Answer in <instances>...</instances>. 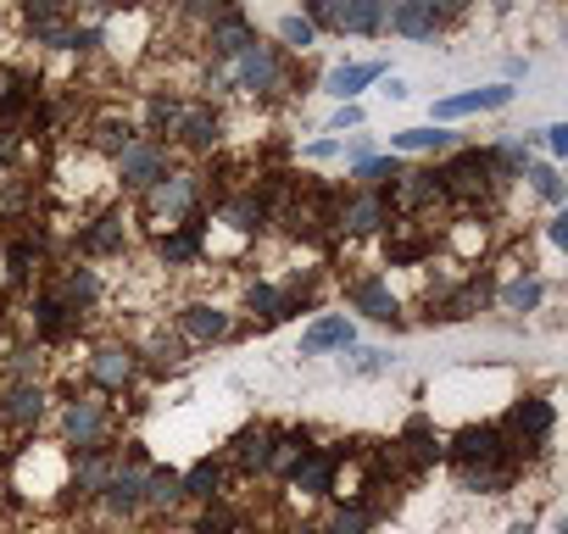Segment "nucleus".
I'll list each match as a JSON object with an SVG mask.
<instances>
[{"mask_svg":"<svg viewBox=\"0 0 568 534\" xmlns=\"http://www.w3.org/2000/svg\"><path fill=\"white\" fill-rule=\"evenodd\" d=\"M307 451H313V440H307V434H273V456H267V468L291 479V473H296V462H302Z\"/></svg>","mask_w":568,"mask_h":534,"instance_id":"29","label":"nucleus"},{"mask_svg":"<svg viewBox=\"0 0 568 534\" xmlns=\"http://www.w3.org/2000/svg\"><path fill=\"white\" fill-rule=\"evenodd\" d=\"M352 307L368 312L374 324H390V318H396V296L385 290V279H357V285H352Z\"/></svg>","mask_w":568,"mask_h":534,"instance_id":"19","label":"nucleus"},{"mask_svg":"<svg viewBox=\"0 0 568 534\" xmlns=\"http://www.w3.org/2000/svg\"><path fill=\"white\" fill-rule=\"evenodd\" d=\"M501 106H513V84H490V90L446 95V101H435V117L452 123V117H468V112H501Z\"/></svg>","mask_w":568,"mask_h":534,"instance_id":"5","label":"nucleus"},{"mask_svg":"<svg viewBox=\"0 0 568 534\" xmlns=\"http://www.w3.org/2000/svg\"><path fill=\"white\" fill-rule=\"evenodd\" d=\"M245 312L262 318V329H273V324L291 318V312H302V301L284 296V290H273V285H251V290H245Z\"/></svg>","mask_w":568,"mask_h":534,"instance_id":"14","label":"nucleus"},{"mask_svg":"<svg viewBox=\"0 0 568 534\" xmlns=\"http://www.w3.org/2000/svg\"><path fill=\"white\" fill-rule=\"evenodd\" d=\"M385 217H390V212H385V195L368 189V195H357V201H346V206L335 212V228H346V234H374Z\"/></svg>","mask_w":568,"mask_h":534,"instance_id":"12","label":"nucleus"},{"mask_svg":"<svg viewBox=\"0 0 568 534\" xmlns=\"http://www.w3.org/2000/svg\"><path fill=\"white\" fill-rule=\"evenodd\" d=\"M106 506L112 512H140L145 506V473L140 468H118L106 484Z\"/></svg>","mask_w":568,"mask_h":534,"instance_id":"21","label":"nucleus"},{"mask_svg":"<svg viewBox=\"0 0 568 534\" xmlns=\"http://www.w3.org/2000/svg\"><path fill=\"white\" fill-rule=\"evenodd\" d=\"M217 129H223V123H217L212 106H184L179 123H173V134H179L190 151H212V145H217Z\"/></svg>","mask_w":568,"mask_h":534,"instance_id":"15","label":"nucleus"},{"mask_svg":"<svg viewBox=\"0 0 568 534\" xmlns=\"http://www.w3.org/2000/svg\"><path fill=\"white\" fill-rule=\"evenodd\" d=\"M7 156H18V134H12V129H0V162H7Z\"/></svg>","mask_w":568,"mask_h":534,"instance_id":"47","label":"nucleus"},{"mask_svg":"<svg viewBox=\"0 0 568 534\" xmlns=\"http://www.w3.org/2000/svg\"><path fill=\"white\" fill-rule=\"evenodd\" d=\"M34 324H40V335H45V340H62V335H73V312H68L57 296H40V307H34Z\"/></svg>","mask_w":568,"mask_h":534,"instance_id":"32","label":"nucleus"},{"mask_svg":"<svg viewBox=\"0 0 568 534\" xmlns=\"http://www.w3.org/2000/svg\"><path fill=\"white\" fill-rule=\"evenodd\" d=\"M184 335L201 340V346H206V340H223V335H229V312H217V307H190V312H184Z\"/></svg>","mask_w":568,"mask_h":534,"instance_id":"27","label":"nucleus"},{"mask_svg":"<svg viewBox=\"0 0 568 534\" xmlns=\"http://www.w3.org/2000/svg\"><path fill=\"white\" fill-rule=\"evenodd\" d=\"M440 7H435V0H402V7H390L385 12V29H396L402 40H429L435 29H440Z\"/></svg>","mask_w":568,"mask_h":534,"instance_id":"4","label":"nucleus"},{"mask_svg":"<svg viewBox=\"0 0 568 534\" xmlns=\"http://www.w3.org/2000/svg\"><path fill=\"white\" fill-rule=\"evenodd\" d=\"M396 173H402L396 156H368V162H357V184H368V189H379V184L396 178Z\"/></svg>","mask_w":568,"mask_h":534,"instance_id":"37","label":"nucleus"},{"mask_svg":"<svg viewBox=\"0 0 568 534\" xmlns=\"http://www.w3.org/2000/svg\"><path fill=\"white\" fill-rule=\"evenodd\" d=\"M101 434H106V407L101 401H73L68 407V440L84 445V451H101Z\"/></svg>","mask_w":568,"mask_h":534,"instance_id":"10","label":"nucleus"},{"mask_svg":"<svg viewBox=\"0 0 568 534\" xmlns=\"http://www.w3.org/2000/svg\"><path fill=\"white\" fill-rule=\"evenodd\" d=\"M546 234H551V245H568V217H557V223H551Z\"/></svg>","mask_w":568,"mask_h":534,"instance_id":"49","label":"nucleus"},{"mask_svg":"<svg viewBox=\"0 0 568 534\" xmlns=\"http://www.w3.org/2000/svg\"><path fill=\"white\" fill-rule=\"evenodd\" d=\"M40 412H45V396L40 390H29V384H18L7 401H0V418H7V423H40Z\"/></svg>","mask_w":568,"mask_h":534,"instance_id":"26","label":"nucleus"},{"mask_svg":"<svg viewBox=\"0 0 568 534\" xmlns=\"http://www.w3.org/2000/svg\"><path fill=\"white\" fill-rule=\"evenodd\" d=\"M546 151H551V156L568 151V123H551V129H546Z\"/></svg>","mask_w":568,"mask_h":534,"instance_id":"44","label":"nucleus"},{"mask_svg":"<svg viewBox=\"0 0 568 534\" xmlns=\"http://www.w3.org/2000/svg\"><path fill=\"white\" fill-rule=\"evenodd\" d=\"M379 79H385L379 62H352V68H335V73H329V95H341V101L352 106V95H357L363 84H379Z\"/></svg>","mask_w":568,"mask_h":534,"instance_id":"22","label":"nucleus"},{"mask_svg":"<svg viewBox=\"0 0 568 534\" xmlns=\"http://www.w3.org/2000/svg\"><path fill=\"white\" fill-rule=\"evenodd\" d=\"M234 234H262L267 228V212L256 206V195H234V201H223V212H217Z\"/></svg>","mask_w":568,"mask_h":534,"instance_id":"23","label":"nucleus"},{"mask_svg":"<svg viewBox=\"0 0 568 534\" xmlns=\"http://www.w3.org/2000/svg\"><path fill=\"white\" fill-rule=\"evenodd\" d=\"M251 45H256V29H251L240 12H217V23H212V57L234 62V57H245Z\"/></svg>","mask_w":568,"mask_h":534,"instance_id":"9","label":"nucleus"},{"mask_svg":"<svg viewBox=\"0 0 568 534\" xmlns=\"http://www.w3.org/2000/svg\"><path fill=\"white\" fill-rule=\"evenodd\" d=\"M156 250H162V261H168V267L195 261V256H201V223H184L179 234H162V245H156Z\"/></svg>","mask_w":568,"mask_h":534,"instance_id":"24","label":"nucleus"},{"mask_svg":"<svg viewBox=\"0 0 568 534\" xmlns=\"http://www.w3.org/2000/svg\"><path fill=\"white\" fill-rule=\"evenodd\" d=\"M357 340L352 318H318L307 335H302V357H318V351H346Z\"/></svg>","mask_w":568,"mask_h":534,"instance_id":"16","label":"nucleus"},{"mask_svg":"<svg viewBox=\"0 0 568 534\" xmlns=\"http://www.w3.org/2000/svg\"><path fill=\"white\" fill-rule=\"evenodd\" d=\"M267 456H273V429H240L234 462L240 468H267Z\"/></svg>","mask_w":568,"mask_h":534,"instance_id":"28","label":"nucleus"},{"mask_svg":"<svg viewBox=\"0 0 568 534\" xmlns=\"http://www.w3.org/2000/svg\"><path fill=\"white\" fill-rule=\"evenodd\" d=\"M84 250H95V256H112V250H123V217H118V212L95 217V228L84 234Z\"/></svg>","mask_w":568,"mask_h":534,"instance_id":"31","label":"nucleus"},{"mask_svg":"<svg viewBox=\"0 0 568 534\" xmlns=\"http://www.w3.org/2000/svg\"><path fill=\"white\" fill-rule=\"evenodd\" d=\"M335 151H341L335 140H318V145H307V156H318V162H324V156H335Z\"/></svg>","mask_w":568,"mask_h":534,"instance_id":"48","label":"nucleus"},{"mask_svg":"<svg viewBox=\"0 0 568 534\" xmlns=\"http://www.w3.org/2000/svg\"><path fill=\"white\" fill-rule=\"evenodd\" d=\"M402 445H407L413 468H429V462H440V456H446V445H440V434L429 429V418H407V429H402Z\"/></svg>","mask_w":568,"mask_h":534,"instance_id":"18","label":"nucleus"},{"mask_svg":"<svg viewBox=\"0 0 568 534\" xmlns=\"http://www.w3.org/2000/svg\"><path fill=\"white\" fill-rule=\"evenodd\" d=\"M118 173H123L129 189H151V184L168 173V156H162L156 140H129V145L118 151Z\"/></svg>","mask_w":568,"mask_h":534,"instance_id":"3","label":"nucleus"},{"mask_svg":"<svg viewBox=\"0 0 568 534\" xmlns=\"http://www.w3.org/2000/svg\"><path fill=\"white\" fill-rule=\"evenodd\" d=\"M329 29H341V34H379L385 29V0H341V7H329Z\"/></svg>","mask_w":568,"mask_h":534,"instance_id":"7","label":"nucleus"},{"mask_svg":"<svg viewBox=\"0 0 568 534\" xmlns=\"http://www.w3.org/2000/svg\"><path fill=\"white\" fill-rule=\"evenodd\" d=\"M95 290H101V285H95V274H90V267H79V274H68V279H62V296H57V301H62L68 312H79V307H90V301H95Z\"/></svg>","mask_w":568,"mask_h":534,"instance_id":"33","label":"nucleus"},{"mask_svg":"<svg viewBox=\"0 0 568 534\" xmlns=\"http://www.w3.org/2000/svg\"><path fill=\"white\" fill-rule=\"evenodd\" d=\"M217 484H223V468L212 456L195 462L190 473H179V495H195V501H217Z\"/></svg>","mask_w":568,"mask_h":534,"instance_id":"25","label":"nucleus"},{"mask_svg":"<svg viewBox=\"0 0 568 534\" xmlns=\"http://www.w3.org/2000/svg\"><path fill=\"white\" fill-rule=\"evenodd\" d=\"M234 84L251 90V95H273V90L284 84L278 51H273V45H251L245 57H234Z\"/></svg>","mask_w":568,"mask_h":534,"instance_id":"2","label":"nucleus"},{"mask_svg":"<svg viewBox=\"0 0 568 534\" xmlns=\"http://www.w3.org/2000/svg\"><path fill=\"white\" fill-rule=\"evenodd\" d=\"M278 34H284V45H291V51H307V45L318 40V29H313L307 18H284V23H278Z\"/></svg>","mask_w":568,"mask_h":534,"instance_id":"39","label":"nucleus"},{"mask_svg":"<svg viewBox=\"0 0 568 534\" xmlns=\"http://www.w3.org/2000/svg\"><path fill=\"white\" fill-rule=\"evenodd\" d=\"M529 184H535V195H546V201H562V178H557V167H551V162L529 167Z\"/></svg>","mask_w":568,"mask_h":534,"instance_id":"41","label":"nucleus"},{"mask_svg":"<svg viewBox=\"0 0 568 534\" xmlns=\"http://www.w3.org/2000/svg\"><path fill=\"white\" fill-rule=\"evenodd\" d=\"M501 451H507V440H501V429H496V423H474V429H463V434L452 440L457 468H468V462H496Z\"/></svg>","mask_w":568,"mask_h":534,"instance_id":"6","label":"nucleus"},{"mask_svg":"<svg viewBox=\"0 0 568 534\" xmlns=\"http://www.w3.org/2000/svg\"><path fill=\"white\" fill-rule=\"evenodd\" d=\"M435 178H440V195H452V201H479V195L490 189V162H485V151H457Z\"/></svg>","mask_w":568,"mask_h":534,"instance_id":"1","label":"nucleus"},{"mask_svg":"<svg viewBox=\"0 0 568 534\" xmlns=\"http://www.w3.org/2000/svg\"><path fill=\"white\" fill-rule=\"evenodd\" d=\"M385 362H390L385 351H357V373H379Z\"/></svg>","mask_w":568,"mask_h":534,"instance_id":"45","label":"nucleus"},{"mask_svg":"<svg viewBox=\"0 0 568 534\" xmlns=\"http://www.w3.org/2000/svg\"><path fill=\"white\" fill-rule=\"evenodd\" d=\"M291 534H324V528H313V523H302V528H291Z\"/></svg>","mask_w":568,"mask_h":534,"instance_id":"50","label":"nucleus"},{"mask_svg":"<svg viewBox=\"0 0 568 534\" xmlns=\"http://www.w3.org/2000/svg\"><path fill=\"white\" fill-rule=\"evenodd\" d=\"M368 506H341L335 512V523H329V534H368Z\"/></svg>","mask_w":568,"mask_h":534,"instance_id":"40","label":"nucleus"},{"mask_svg":"<svg viewBox=\"0 0 568 534\" xmlns=\"http://www.w3.org/2000/svg\"><path fill=\"white\" fill-rule=\"evenodd\" d=\"M179 501V468H151L145 473V506H173Z\"/></svg>","mask_w":568,"mask_h":534,"instance_id":"34","label":"nucleus"},{"mask_svg":"<svg viewBox=\"0 0 568 534\" xmlns=\"http://www.w3.org/2000/svg\"><path fill=\"white\" fill-rule=\"evenodd\" d=\"M435 195H440V178H435V173H424V167H402V173L390 178V201H396L402 212L429 206Z\"/></svg>","mask_w":568,"mask_h":534,"instance_id":"11","label":"nucleus"},{"mask_svg":"<svg viewBox=\"0 0 568 534\" xmlns=\"http://www.w3.org/2000/svg\"><path fill=\"white\" fill-rule=\"evenodd\" d=\"M179 123V106L168 101V95H151V129L162 134V129H173Z\"/></svg>","mask_w":568,"mask_h":534,"instance_id":"43","label":"nucleus"},{"mask_svg":"<svg viewBox=\"0 0 568 534\" xmlns=\"http://www.w3.org/2000/svg\"><path fill=\"white\" fill-rule=\"evenodd\" d=\"M151 206H156L162 217H190V212H195V178H190V173H162V178L151 184Z\"/></svg>","mask_w":568,"mask_h":534,"instance_id":"8","label":"nucleus"},{"mask_svg":"<svg viewBox=\"0 0 568 534\" xmlns=\"http://www.w3.org/2000/svg\"><path fill=\"white\" fill-rule=\"evenodd\" d=\"M112 473H118V468H112L106 445H101V451H84V462H79V490H84V495H101V490L112 484Z\"/></svg>","mask_w":568,"mask_h":534,"instance_id":"30","label":"nucleus"},{"mask_svg":"<svg viewBox=\"0 0 568 534\" xmlns=\"http://www.w3.org/2000/svg\"><path fill=\"white\" fill-rule=\"evenodd\" d=\"M385 256H390V267H407V261H424V256H429V239H396V245H390Z\"/></svg>","mask_w":568,"mask_h":534,"instance_id":"42","label":"nucleus"},{"mask_svg":"<svg viewBox=\"0 0 568 534\" xmlns=\"http://www.w3.org/2000/svg\"><path fill=\"white\" fill-rule=\"evenodd\" d=\"M540 279H513L507 290H501V307H513V312H535L540 307Z\"/></svg>","mask_w":568,"mask_h":534,"instance_id":"36","label":"nucleus"},{"mask_svg":"<svg viewBox=\"0 0 568 534\" xmlns=\"http://www.w3.org/2000/svg\"><path fill=\"white\" fill-rule=\"evenodd\" d=\"M291 484H296L302 495H329V490H335V456H329V451H307V456L296 462Z\"/></svg>","mask_w":568,"mask_h":534,"instance_id":"17","label":"nucleus"},{"mask_svg":"<svg viewBox=\"0 0 568 534\" xmlns=\"http://www.w3.org/2000/svg\"><path fill=\"white\" fill-rule=\"evenodd\" d=\"M234 528H240V517H234L229 506H206V512H201V523H195L190 534H234Z\"/></svg>","mask_w":568,"mask_h":534,"instance_id":"38","label":"nucleus"},{"mask_svg":"<svg viewBox=\"0 0 568 534\" xmlns=\"http://www.w3.org/2000/svg\"><path fill=\"white\" fill-rule=\"evenodd\" d=\"M357 123H363V112H357V106H341V112H335V123H329V129H357Z\"/></svg>","mask_w":568,"mask_h":534,"instance_id":"46","label":"nucleus"},{"mask_svg":"<svg viewBox=\"0 0 568 534\" xmlns=\"http://www.w3.org/2000/svg\"><path fill=\"white\" fill-rule=\"evenodd\" d=\"M463 473V490H485V495H501L507 484H513V462L507 456H496V462H468V468H457Z\"/></svg>","mask_w":568,"mask_h":534,"instance_id":"20","label":"nucleus"},{"mask_svg":"<svg viewBox=\"0 0 568 534\" xmlns=\"http://www.w3.org/2000/svg\"><path fill=\"white\" fill-rule=\"evenodd\" d=\"M90 379H95L101 390H123V384L134 379V351H129V346H101V351L90 357Z\"/></svg>","mask_w":568,"mask_h":534,"instance_id":"13","label":"nucleus"},{"mask_svg":"<svg viewBox=\"0 0 568 534\" xmlns=\"http://www.w3.org/2000/svg\"><path fill=\"white\" fill-rule=\"evenodd\" d=\"M390 140H396V151H446L452 145V134H440V129H402Z\"/></svg>","mask_w":568,"mask_h":534,"instance_id":"35","label":"nucleus"}]
</instances>
